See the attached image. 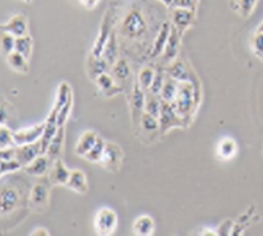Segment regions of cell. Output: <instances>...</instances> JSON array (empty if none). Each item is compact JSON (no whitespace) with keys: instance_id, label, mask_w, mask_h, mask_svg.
Instances as JSON below:
<instances>
[{"instance_id":"9c48e42d","label":"cell","mask_w":263,"mask_h":236,"mask_svg":"<svg viewBox=\"0 0 263 236\" xmlns=\"http://www.w3.org/2000/svg\"><path fill=\"white\" fill-rule=\"evenodd\" d=\"M21 204L20 191L14 186H5L2 188L0 193V212L6 217L18 208Z\"/></svg>"},{"instance_id":"e0dca14e","label":"cell","mask_w":263,"mask_h":236,"mask_svg":"<svg viewBox=\"0 0 263 236\" xmlns=\"http://www.w3.org/2000/svg\"><path fill=\"white\" fill-rule=\"evenodd\" d=\"M95 83L97 85V87L100 88V90L106 97H113L120 93H122L124 90L123 87L117 84L116 79L113 78L110 72L101 75V76L95 79Z\"/></svg>"},{"instance_id":"74e56055","label":"cell","mask_w":263,"mask_h":236,"mask_svg":"<svg viewBox=\"0 0 263 236\" xmlns=\"http://www.w3.org/2000/svg\"><path fill=\"white\" fill-rule=\"evenodd\" d=\"M15 43L16 38L14 35H11L9 33L2 32V50L6 56L15 51Z\"/></svg>"},{"instance_id":"4fadbf2b","label":"cell","mask_w":263,"mask_h":236,"mask_svg":"<svg viewBox=\"0 0 263 236\" xmlns=\"http://www.w3.org/2000/svg\"><path fill=\"white\" fill-rule=\"evenodd\" d=\"M40 155H42V146L40 140L26 143V145L16 146V159L23 165V168L32 163Z\"/></svg>"},{"instance_id":"681fc988","label":"cell","mask_w":263,"mask_h":236,"mask_svg":"<svg viewBox=\"0 0 263 236\" xmlns=\"http://www.w3.org/2000/svg\"><path fill=\"white\" fill-rule=\"evenodd\" d=\"M201 235H218L217 234V231H214V229H208V228H204L202 229L201 232H200Z\"/></svg>"},{"instance_id":"d6a6232c","label":"cell","mask_w":263,"mask_h":236,"mask_svg":"<svg viewBox=\"0 0 263 236\" xmlns=\"http://www.w3.org/2000/svg\"><path fill=\"white\" fill-rule=\"evenodd\" d=\"M139 130L142 134H154V132H159V120L152 114L144 112L141 116Z\"/></svg>"},{"instance_id":"4316f807","label":"cell","mask_w":263,"mask_h":236,"mask_svg":"<svg viewBox=\"0 0 263 236\" xmlns=\"http://www.w3.org/2000/svg\"><path fill=\"white\" fill-rule=\"evenodd\" d=\"M97 138H99V135L97 132L94 130H86L84 134L79 137V139L76 143L75 147V153L77 156L84 157L86 155L91 147L95 145V142L97 141Z\"/></svg>"},{"instance_id":"60d3db41","label":"cell","mask_w":263,"mask_h":236,"mask_svg":"<svg viewBox=\"0 0 263 236\" xmlns=\"http://www.w3.org/2000/svg\"><path fill=\"white\" fill-rule=\"evenodd\" d=\"M252 49L255 56L263 57V33L256 32L252 39Z\"/></svg>"},{"instance_id":"e575fe53","label":"cell","mask_w":263,"mask_h":236,"mask_svg":"<svg viewBox=\"0 0 263 236\" xmlns=\"http://www.w3.org/2000/svg\"><path fill=\"white\" fill-rule=\"evenodd\" d=\"M15 51L23 55L30 60L32 52H33V39L28 34V35L16 38V43H15Z\"/></svg>"},{"instance_id":"cb8c5ba5","label":"cell","mask_w":263,"mask_h":236,"mask_svg":"<svg viewBox=\"0 0 263 236\" xmlns=\"http://www.w3.org/2000/svg\"><path fill=\"white\" fill-rule=\"evenodd\" d=\"M119 50H120L119 38H118L117 30L114 28L112 34H111V37L108 38L105 47H104V49H103V52H102V57L107 61V63L111 67L120 59L119 58Z\"/></svg>"},{"instance_id":"db71d44e","label":"cell","mask_w":263,"mask_h":236,"mask_svg":"<svg viewBox=\"0 0 263 236\" xmlns=\"http://www.w3.org/2000/svg\"><path fill=\"white\" fill-rule=\"evenodd\" d=\"M23 3H25V4H31L32 3V0H22Z\"/></svg>"},{"instance_id":"277c9868","label":"cell","mask_w":263,"mask_h":236,"mask_svg":"<svg viewBox=\"0 0 263 236\" xmlns=\"http://www.w3.org/2000/svg\"><path fill=\"white\" fill-rule=\"evenodd\" d=\"M123 159L124 152L120 145L113 141H106L104 153H103L99 165L104 170L111 172V173H116L121 169Z\"/></svg>"},{"instance_id":"ffe728a7","label":"cell","mask_w":263,"mask_h":236,"mask_svg":"<svg viewBox=\"0 0 263 236\" xmlns=\"http://www.w3.org/2000/svg\"><path fill=\"white\" fill-rule=\"evenodd\" d=\"M165 71L168 75L170 77L174 78L177 82H190L192 71L185 65L184 62L180 59L174 60L172 63H170L168 66L165 67Z\"/></svg>"},{"instance_id":"4dcf8cb0","label":"cell","mask_w":263,"mask_h":236,"mask_svg":"<svg viewBox=\"0 0 263 236\" xmlns=\"http://www.w3.org/2000/svg\"><path fill=\"white\" fill-rule=\"evenodd\" d=\"M162 99L159 95L153 94L152 92L147 90L146 92V102H145V112L152 114L153 117L159 118V114H161V108H162Z\"/></svg>"},{"instance_id":"30bf717a","label":"cell","mask_w":263,"mask_h":236,"mask_svg":"<svg viewBox=\"0 0 263 236\" xmlns=\"http://www.w3.org/2000/svg\"><path fill=\"white\" fill-rule=\"evenodd\" d=\"M171 19H172V25L183 35V33L190 28L196 21V11L182 7H172Z\"/></svg>"},{"instance_id":"d590c367","label":"cell","mask_w":263,"mask_h":236,"mask_svg":"<svg viewBox=\"0 0 263 236\" xmlns=\"http://www.w3.org/2000/svg\"><path fill=\"white\" fill-rule=\"evenodd\" d=\"M15 146L16 142L14 138V131H11L6 124H2V128H0V147L7 148Z\"/></svg>"},{"instance_id":"f1b7e54d","label":"cell","mask_w":263,"mask_h":236,"mask_svg":"<svg viewBox=\"0 0 263 236\" xmlns=\"http://www.w3.org/2000/svg\"><path fill=\"white\" fill-rule=\"evenodd\" d=\"M6 61H7L8 66L16 72L28 74V71H30L28 59L25 58L23 55L17 52V51H13L8 56H6Z\"/></svg>"},{"instance_id":"5b68a950","label":"cell","mask_w":263,"mask_h":236,"mask_svg":"<svg viewBox=\"0 0 263 236\" xmlns=\"http://www.w3.org/2000/svg\"><path fill=\"white\" fill-rule=\"evenodd\" d=\"M118 227V215L108 207H103L96 212L94 218V228L97 235H112Z\"/></svg>"},{"instance_id":"f35d334b","label":"cell","mask_w":263,"mask_h":236,"mask_svg":"<svg viewBox=\"0 0 263 236\" xmlns=\"http://www.w3.org/2000/svg\"><path fill=\"white\" fill-rule=\"evenodd\" d=\"M72 94L70 95L69 100L67 101L66 104L61 107V110L58 113V118H57V123H58L59 126H64L67 122L68 118H69L70 113H71V108H72Z\"/></svg>"},{"instance_id":"bcb514c9","label":"cell","mask_w":263,"mask_h":236,"mask_svg":"<svg viewBox=\"0 0 263 236\" xmlns=\"http://www.w3.org/2000/svg\"><path fill=\"white\" fill-rule=\"evenodd\" d=\"M198 3H199V0H180V2L176 4L175 7L187 8V9H191V10L196 11Z\"/></svg>"},{"instance_id":"2e32d148","label":"cell","mask_w":263,"mask_h":236,"mask_svg":"<svg viewBox=\"0 0 263 236\" xmlns=\"http://www.w3.org/2000/svg\"><path fill=\"white\" fill-rule=\"evenodd\" d=\"M171 31H172V24L168 22H164L161 25L155 39H154V43L152 44V51H151V59H156L161 57L164 52V49L166 47V43L168 41V38L171 35Z\"/></svg>"},{"instance_id":"7dc6e473","label":"cell","mask_w":263,"mask_h":236,"mask_svg":"<svg viewBox=\"0 0 263 236\" xmlns=\"http://www.w3.org/2000/svg\"><path fill=\"white\" fill-rule=\"evenodd\" d=\"M79 2H81L87 9H93L95 6L99 4L100 0H79Z\"/></svg>"},{"instance_id":"52a82bcc","label":"cell","mask_w":263,"mask_h":236,"mask_svg":"<svg viewBox=\"0 0 263 236\" xmlns=\"http://www.w3.org/2000/svg\"><path fill=\"white\" fill-rule=\"evenodd\" d=\"M145 102L146 92L140 87L138 83L135 82L130 93V112L135 129H139L140 119L145 112Z\"/></svg>"},{"instance_id":"ee69618b","label":"cell","mask_w":263,"mask_h":236,"mask_svg":"<svg viewBox=\"0 0 263 236\" xmlns=\"http://www.w3.org/2000/svg\"><path fill=\"white\" fill-rule=\"evenodd\" d=\"M16 158V146L2 148L0 151V160H9Z\"/></svg>"},{"instance_id":"7402d4cb","label":"cell","mask_w":263,"mask_h":236,"mask_svg":"<svg viewBox=\"0 0 263 236\" xmlns=\"http://www.w3.org/2000/svg\"><path fill=\"white\" fill-rule=\"evenodd\" d=\"M66 187L79 194L86 193L88 191V180L85 172L79 169L72 170L69 181L66 184Z\"/></svg>"},{"instance_id":"7c38bea8","label":"cell","mask_w":263,"mask_h":236,"mask_svg":"<svg viewBox=\"0 0 263 236\" xmlns=\"http://www.w3.org/2000/svg\"><path fill=\"white\" fill-rule=\"evenodd\" d=\"M70 174L71 171L67 168L64 160L61 158L55 159L54 162L51 164V168L49 171V183L52 187L66 186L68 181H69Z\"/></svg>"},{"instance_id":"f6af8a7d","label":"cell","mask_w":263,"mask_h":236,"mask_svg":"<svg viewBox=\"0 0 263 236\" xmlns=\"http://www.w3.org/2000/svg\"><path fill=\"white\" fill-rule=\"evenodd\" d=\"M10 104L8 102H6L4 99L2 101V124H5L6 121H8L9 116H10V112L14 111V107L9 108Z\"/></svg>"},{"instance_id":"ba28073f","label":"cell","mask_w":263,"mask_h":236,"mask_svg":"<svg viewBox=\"0 0 263 236\" xmlns=\"http://www.w3.org/2000/svg\"><path fill=\"white\" fill-rule=\"evenodd\" d=\"M50 205V189L45 183L37 182L31 189L28 206L35 212H43Z\"/></svg>"},{"instance_id":"3957f363","label":"cell","mask_w":263,"mask_h":236,"mask_svg":"<svg viewBox=\"0 0 263 236\" xmlns=\"http://www.w3.org/2000/svg\"><path fill=\"white\" fill-rule=\"evenodd\" d=\"M114 28H116V20H114V9L108 8L100 25L99 35H97L96 41L94 43V47L90 51V56L93 57H102L103 49H104L105 44L107 42L108 38L111 37Z\"/></svg>"},{"instance_id":"7a4b0ae2","label":"cell","mask_w":263,"mask_h":236,"mask_svg":"<svg viewBox=\"0 0 263 236\" xmlns=\"http://www.w3.org/2000/svg\"><path fill=\"white\" fill-rule=\"evenodd\" d=\"M175 110L180 114V117L187 125V119L192 118V114L197 110L198 103L196 96V88L192 82H181L179 86V92L175 102L173 103Z\"/></svg>"},{"instance_id":"f5cc1de1","label":"cell","mask_w":263,"mask_h":236,"mask_svg":"<svg viewBox=\"0 0 263 236\" xmlns=\"http://www.w3.org/2000/svg\"><path fill=\"white\" fill-rule=\"evenodd\" d=\"M258 32L263 33V23H262V24L259 26V28H258Z\"/></svg>"},{"instance_id":"f907efd6","label":"cell","mask_w":263,"mask_h":236,"mask_svg":"<svg viewBox=\"0 0 263 236\" xmlns=\"http://www.w3.org/2000/svg\"><path fill=\"white\" fill-rule=\"evenodd\" d=\"M157 2L164 4L165 6H167V7H171V6H172V3H171V0H157Z\"/></svg>"},{"instance_id":"603a6c76","label":"cell","mask_w":263,"mask_h":236,"mask_svg":"<svg viewBox=\"0 0 263 236\" xmlns=\"http://www.w3.org/2000/svg\"><path fill=\"white\" fill-rule=\"evenodd\" d=\"M52 164L47 154L40 155L39 157L33 160L32 163L26 165L24 168L25 173L32 176H43L47 172L50 171V168Z\"/></svg>"},{"instance_id":"7bdbcfd3","label":"cell","mask_w":263,"mask_h":236,"mask_svg":"<svg viewBox=\"0 0 263 236\" xmlns=\"http://www.w3.org/2000/svg\"><path fill=\"white\" fill-rule=\"evenodd\" d=\"M234 225H235V223H234V222L231 221V220L224 221V222H222V223L220 224V225L218 226V228L216 229L217 234H218V235H232Z\"/></svg>"},{"instance_id":"44dd1931","label":"cell","mask_w":263,"mask_h":236,"mask_svg":"<svg viewBox=\"0 0 263 236\" xmlns=\"http://www.w3.org/2000/svg\"><path fill=\"white\" fill-rule=\"evenodd\" d=\"M237 152H238V147H237L236 141L230 137H226V138H222V139L218 142V145H217L216 155L218 159L227 162V160H231L235 157Z\"/></svg>"},{"instance_id":"484cf974","label":"cell","mask_w":263,"mask_h":236,"mask_svg":"<svg viewBox=\"0 0 263 236\" xmlns=\"http://www.w3.org/2000/svg\"><path fill=\"white\" fill-rule=\"evenodd\" d=\"M156 224L154 218L149 215H141L136 218L133 224V231L136 235L149 236L155 232Z\"/></svg>"},{"instance_id":"816d5d0a","label":"cell","mask_w":263,"mask_h":236,"mask_svg":"<svg viewBox=\"0 0 263 236\" xmlns=\"http://www.w3.org/2000/svg\"><path fill=\"white\" fill-rule=\"evenodd\" d=\"M179 2H180V0H171V3H172V6H171V7H175L176 4Z\"/></svg>"},{"instance_id":"f546056e","label":"cell","mask_w":263,"mask_h":236,"mask_svg":"<svg viewBox=\"0 0 263 236\" xmlns=\"http://www.w3.org/2000/svg\"><path fill=\"white\" fill-rule=\"evenodd\" d=\"M71 94H72V90H71L70 86L68 85V83H66V82L61 83L60 86H59V88H58V92H57L54 105H53L52 110H51L50 113L55 114L57 118H58L59 111L61 110V107L66 104L67 101L69 100V97H70Z\"/></svg>"},{"instance_id":"ab89813d","label":"cell","mask_w":263,"mask_h":236,"mask_svg":"<svg viewBox=\"0 0 263 236\" xmlns=\"http://www.w3.org/2000/svg\"><path fill=\"white\" fill-rule=\"evenodd\" d=\"M0 162H2V176L6 174L15 173L17 171L24 169L23 165L16 158L9 160H0Z\"/></svg>"},{"instance_id":"11a10c76","label":"cell","mask_w":263,"mask_h":236,"mask_svg":"<svg viewBox=\"0 0 263 236\" xmlns=\"http://www.w3.org/2000/svg\"><path fill=\"white\" fill-rule=\"evenodd\" d=\"M262 59H263V57H262Z\"/></svg>"},{"instance_id":"c3c4849f","label":"cell","mask_w":263,"mask_h":236,"mask_svg":"<svg viewBox=\"0 0 263 236\" xmlns=\"http://www.w3.org/2000/svg\"><path fill=\"white\" fill-rule=\"evenodd\" d=\"M31 235H50V232L48 229H45L43 227H39L36 229H34V231L31 233Z\"/></svg>"},{"instance_id":"5bb4252c","label":"cell","mask_w":263,"mask_h":236,"mask_svg":"<svg viewBox=\"0 0 263 236\" xmlns=\"http://www.w3.org/2000/svg\"><path fill=\"white\" fill-rule=\"evenodd\" d=\"M181 34L179 31L172 25V31H171V35L168 38V41L166 43V47L164 49V52L162 55V61L163 67L168 66L174 60L177 59V55L180 52L181 47Z\"/></svg>"},{"instance_id":"8d00e7d4","label":"cell","mask_w":263,"mask_h":236,"mask_svg":"<svg viewBox=\"0 0 263 236\" xmlns=\"http://www.w3.org/2000/svg\"><path fill=\"white\" fill-rule=\"evenodd\" d=\"M165 78H166V71H165V68L159 67L157 69V71H156L155 78H154V82L151 86L149 92H152V93L155 94V95L161 94L163 85H164V82H165Z\"/></svg>"},{"instance_id":"b9f144b4","label":"cell","mask_w":263,"mask_h":236,"mask_svg":"<svg viewBox=\"0 0 263 236\" xmlns=\"http://www.w3.org/2000/svg\"><path fill=\"white\" fill-rule=\"evenodd\" d=\"M255 4L256 0H238V8L241 9L242 16H250L255 7Z\"/></svg>"},{"instance_id":"9a60e30c","label":"cell","mask_w":263,"mask_h":236,"mask_svg":"<svg viewBox=\"0 0 263 236\" xmlns=\"http://www.w3.org/2000/svg\"><path fill=\"white\" fill-rule=\"evenodd\" d=\"M2 32L9 33L15 38L28 35V22L25 15L16 14L2 24Z\"/></svg>"},{"instance_id":"8992f818","label":"cell","mask_w":263,"mask_h":236,"mask_svg":"<svg viewBox=\"0 0 263 236\" xmlns=\"http://www.w3.org/2000/svg\"><path fill=\"white\" fill-rule=\"evenodd\" d=\"M159 134L165 135L170 130L174 128H180V126H185L184 121L177 113L175 107L171 103L164 102L162 103L161 114H159Z\"/></svg>"},{"instance_id":"836d02e7","label":"cell","mask_w":263,"mask_h":236,"mask_svg":"<svg viewBox=\"0 0 263 236\" xmlns=\"http://www.w3.org/2000/svg\"><path fill=\"white\" fill-rule=\"evenodd\" d=\"M105 145H106V141L103 139L102 137L99 136V138H97V141L95 142V145L91 147L90 151L86 155H85L83 158L88 160V162H90V163L99 164L102 156H103V153H104Z\"/></svg>"},{"instance_id":"83f0119b","label":"cell","mask_w":263,"mask_h":236,"mask_svg":"<svg viewBox=\"0 0 263 236\" xmlns=\"http://www.w3.org/2000/svg\"><path fill=\"white\" fill-rule=\"evenodd\" d=\"M179 86H180V82H177V80H175L174 78L170 77L166 74V78H165L162 92L161 94H159L162 101L173 104L177 96V92H179Z\"/></svg>"},{"instance_id":"d4e9b609","label":"cell","mask_w":263,"mask_h":236,"mask_svg":"<svg viewBox=\"0 0 263 236\" xmlns=\"http://www.w3.org/2000/svg\"><path fill=\"white\" fill-rule=\"evenodd\" d=\"M87 71L90 79H93L95 82V79L101 76V75L110 72L111 66L108 65L107 61L103 57H93L89 55L87 61Z\"/></svg>"},{"instance_id":"1f68e13d","label":"cell","mask_w":263,"mask_h":236,"mask_svg":"<svg viewBox=\"0 0 263 236\" xmlns=\"http://www.w3.org/2000/svg\"><path fill=\"white\" fill-rule=\"evenodd\" d=\"M155 75H156L155 69L149 66H144L140 68L136 82L139 84V86L142 89L147 92L151 88V86L154 82V78H155Z\"/></svg>"},{"instance_id":"ac0fdd59","label":"cell","mask_w":263,"mask_h":236,"mask_svg":"<svg viewBox=\"0 0 263 236\" xmlns=\"http://www.w3.org/2000/svg\"><path fill=\"white\" fill-rule=\"evenodd\" d=\"M65 140H66L65 125L59 126V129L57 131L53 139L50 142V145L47 149V153H45L50 158L51 163H53L55 159L61 158V155L64 153V148H65Z\"/></svg>"},{"instance_id":"6da1fadb","label":"cell","mask_w":263,"mask_h":236,"mask_svg":"<svg viewBox=\"0 0 263 236\" xmlns=\"http://www.w3.org/2000/svg\"><path fill=\"white\" fill-rule=\"evenodd\" d=\"M116 30L119 39H125L131 43H141L151 32L147 16L139 6H134L125 11L122 21Z\"/></svg>"},{"instance_id":"d6986e66","label":"cell","mask_w":263,"mask_h":236,"mask_svg":"<svg viewBox=\"0 0 263 236\" xmlns=\"http://www.w3.org/2000/svg\"><path fill=\"white\" fill-rule=\"evenodd\" d=\"M110 74L113 76V78L116 79V82L118 85L121 86L124 89V84H128L131 79V76H133V71H131V67L129 65V62L123 59L120 58L114 65L111 67V71Z\"/></svg>"},{"instance_id":"8fae6325","label":"cell","mask_w":263,"mask_h":236,"mask_svg":"<svg viewBox=\"0 0 263 236\" xmlns=\"http://www.w3.org/2000/svg\"><path fill=\"white\" fill-rule=\"evenodd\" d=\"M44 129H45V121L44 122L28 126V128H23L17 131H14L16 146L26 145V143H32L40 140L43 135Z\"/></svg>"}]
</instances>
